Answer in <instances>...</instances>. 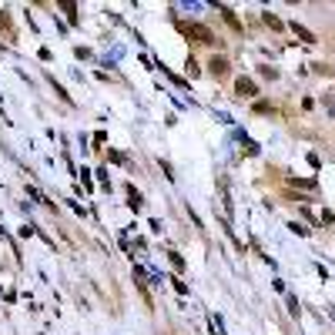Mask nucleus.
I'll return each mask as SVG.
<instances>
[{
    "label": "nucleus",
    "instance_id": "f257e3e1",
    "mask_svg": "<svg viewBox=\"0 0 335 335\" xmlns=\"http://www.w3.org/2000/svg\"><path fill=\"white\" fill-rule=\"evenodd\" d=\"M181 34L188 40H198V44H214V34L204 27V24H181Z\"/></svg>",
    "mask_w": 335,
    "mask_h": 335
},
{
    "label": "nucleus",
    "instance_id": "f03ea898",
    "mask_svg": "<svg viewBox=\"0 0 335 335\" xmlns=\"http://www.w3.org/2000/svg\"><path fill=\"white\" fill-rule=\"evenodd\" d=\"M234 90H238V94H245V98H252V94H255V84L245 80V78H238V80H234Z\"/></svg>",
    "mask_w": 335,
    "mask_h": 335
},
{
    "label": "nucleus",
    "instance_id": "7ed1b4c3",
    "mask_svg": "<svg viewBox=\"0 0 335 335\" xmlns=\"http://www.w3.org/2000/svg\"><path fill=\"white\" fill-rule=\"evenodd\" d=\"M212 74H228V60L224 57H212Z\"/></svg>",
    "mask_w": 335,
    "mask_h": 335
},
{
    "label": "nucleus",
    "instance_id": "20e7f679",
    "mask_svg": "<svg viewBox=\"0 0 335 335\" xmlns=\"http://www.w3.org/2000/svg\"><path fill=\"white\" fill-rule=\"evenodd\" d=\"M292 27H295V34H298L302 40H308V44H312V40H315V34H312V30H305L302 24H292Z\"/></svg>",
    "mask_w": 335,
    "mask_h": 335
},
{
    "label": "nucleus",
    "instance_id": "39448f33",
    "mask_svg": "<svg viewBox=\"0 0 335 335\" xmlns=\"http://www.w3.org/2000/svg\"><path fill=\"white\" fill-rule=\"evenodd\" d=\"M262 20H265L268 27H272V30H282V20H278V17H275V14H265Z\"/></svg>",
    "mask_w": 335,
    "mask_h": 335
}]
</instances>
